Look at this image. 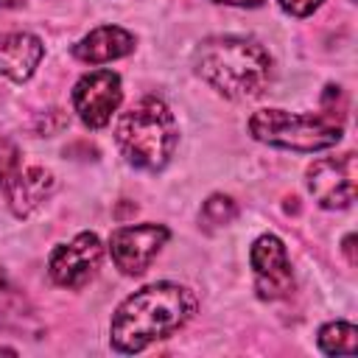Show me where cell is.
<instances>
[{"mask_svg": "<svg viewBox=\"0 0 358 358\" xmlns=\"http://www.w3.org/2000/svg\"><path fill=\"white\" fill-rule=\"evenodd\" d=\"M196 313V294L176 282H154L126 296L109 324L117 352H140L151 341L173 336Z\"/></svg>", "mask_w": 358, "mask_h": 358, "instance_id": "6da1fadb", "label": "cell"}, {"mask_svg": "<svg viewBox=\"0 0 358 358\" xmlns=\"http://www.w3.org/2000/svg\"><path fill=\"white\" fill-rule=\"evenodd\" d=\"M196 70L224 98L241 101L260 95L271 73V59L255 39L213 36L199 45Z\"/></svg>", "mask_w": 358, "mask_h": 358, "instance_id": "7a4b0ae2", "label": "cell"}, {"mask_svg": "<svg viewBox=\"0 0 358 358\" xmlns=\"http://www.w3.org/2000/svg\"><path fill=\"white\" fill-rule=\"evenodd\" d=\"M115 140L129 165L159 171L173 157L179 140L173 112L159 98H143L120 115Z\"/></svg>", "mask_w": 358, "mask_h": 358, "instance_id": "3957f363", "label": "cell"}, {"mask_svg": "<svg viewBox=\"0 0 358 358\" xmlns=\"http://www.w3.org/2000/svg\"><path fill=\"white\" fill-rule=\"evenodd\" d=\"M255 140L291 148V151H322L341 140V123L327 115H291L282 109H260L249 117Z\"/></svg>", "mask_w": 358, "mask_h": 358, "instance_id": "277c9868", "label": "cell"}, {"mask_svg": "<svg viewBox=\"0 0 358 358\" xmlns=\"http://www.w3.org/2000/svg\"><path fill=\"white\" fill-rule=\"evenodd\" d=\"M355 173H358V168H355L352 151H347L341 157H324L308 168V187L322 207L344 210L355 201V190H358Z\"/></svg>", "mask_w": 358, "mask_h": 358, "instance_id": "5b68a950", "label": "cell"}, {"mask_svg": "<svg viewBox=\"0 0 358 358\" xmlns=\"http://www.w3.org/2000/svg\"><path fill=\"white\" fill-rule=\"evenodd\" d=\"M123 98V87H120V76L112 70H92L87 76L78 78V84L73 87V109L78 112L81 123L90 129H103L115 109L120 106Z\"/></svg>", "mask_w": 358, "mask_h": 358, "instance_id": "8992f818", "label": "cell"}, {"mask_svg": "<svg viewBox=\"0 0 358 358\" xmlns=\"http://www.w3.org/2000/svg\"><path fill=\"white\" fill-rule=\"evenodd\" d=\"M168 227L162 224H134V227H120L109 235V255L115 266L123 274H143L151 260L159 255V249L168 241Z\"/></svg>", "mask_w": 358, "mask_h": 358, "instance_id": "52a82bcc", "label": "cell"}, {"mask_svg": "<svg viewBox=\"0 0 358 358\" xmlns=\"http://www.w3.org/2000/svg\"><path fill=\"white\" fill-rule=\"evenodd\" d=\"M101 241L95 232H81L70 243H62L50 252L48 271L50 280L62 288H81L84 282L92 280L101 263Z\"/></svg>", "mask_w": 358, "mask_h": 358, "instance_id": "ba28073f", "label": "cell"}, {"mask_svg": "<svg viewBox=\"0 0 358 358\" xmlns=\"http://www.w3.org/2000/svg\"><path fill=\"white\" fill-rule=\"evenodd\" d=\"M249 260L255 268V288L260 299H282L291 294L294 288L291 260H288L285 243L277 235H260L252 243Z\"/></svg>", "mask_w": 358, "mask_h": 358, "instance_id": "9c48e42d", "label": "cell"}, {"mask_svg": "<svg viewBox=\"0 0 358 358\" xmlns=\"http://www.w3.org/2000/svg\"><path fill=\"white\" fill-rule=\"evenodd\" d=\"M3 187H6V199H8L11 213L22 218V215L34 213L53 193L56 182H53L50 171L39 168V165H31V168H17Z\"/></svg>", "mask_w": 358, "mask_h": 358, "instance_id": "30bf717a", "label": "cell"}, {"mask_svg": "<svg viewBox=\"0 0 358 358\" xmlns=\"http://www.w3.org/2000/svg\"><path fill=\"white\" fill-rule=\"evenodd\" d=\"M45 56V45L34 34H0V76L28 81Z\"/></svg>", "mask_w": 358, "mask_h": 358, "instance_id": "8fae6325", "label": "cell"}, {"mask_svg": "<svg viewBox=\"0 0 358 358\" xmlns=\"http://www.w3.org/2000/svg\"><path fill=\"white\" fill-rule=\"evenodd\" d=\"M134 50V36L120 25H101L73 45V56L87 64H103Z\"/></svg>", "mask_w": 358, "mask_h": 358, "instance_id": "7c38bea8", "label": "cell"}, {"mask_svg": "<svg viewBox=\"0 0 358 358\" xmlns=\"http://www.w3.org/2000/svg\"><path fill=\"white\" fill-rule=\"evenodd\" d=\"M0 324L8 330H20V333L36 327V316L25 294L14 288L11 282H6L3 277H0Z\"/></svg>", "mask_w": 358, "mask_h": 358, "instance_id": "4fadbf2b", "label": "cell"}, {"mask_svg": "<svg viewBox=\"0 0 358 358\" xmlns=\"http://www.w3.org/2000/svg\"><path fill=\"white\" fill-rule=\"evenodd\" d=\"M355 324L350 322H330L319 330V350L327 355H352L355 352Z\"/></svg>", "mask_w": 358, "mask_h": 358, "instance_id": "5bb4252c", "label": "cell"}, {"mask_svg": "<svg viewBox=\"0 0 358 358\" xmlns=\"http://www.w3.org/2000/svg\"><path fill=\"white\" fill-rule=\"evenodd\" d=\"M238 215V204L229 199V196H210L201 207V221H207L210 227H221V224H229L232 218Z\"/></svg>", "mask_w": 358, "mask_h": 358, "instance_id": "9a60e30c", "label": "cell"}, {"mask_svg": "<svg viewBox=\"0 0 358 358\" xmlns=\"http://www.w3.org/2000/svg\"><path fill=\"white\" fill-rule=\"evenodd\" d=\"M17 168H20V148L8 137H0V187L8 182V176Z\"/></svg>", "mask_w": 358, "mask_h": 358, "instance_id": "2e32d148", "label": "cell"}, {"mask_svg": "<svg viewBox=\"0 0 358 358\" xmlns=\"http://www.w3.org/2000/svg\"><path fill=\"white\" fill-rule=\"evenodd\" d=\"M319 6H322V0H280V8L294 14V17H308Z\"/></svg>", "mask_w": 358, "mask_h": 358, "instance_id": "e0dca14e", "label": "cell"}, {"mask_svg": "<svg viewBox=\"0 0 358 358\" xmlns=\"http://www.w3.org/2000/svg\"><path fill=\"white\" fill-rule=\"evenodd\" d=\"M355 235H347L344 238V252H347V260H350V266H355Z\"/></svg>", "mask_w": 358, "mask_h": 358, "instance_id": "ac0fdd59", "label": "cell"}, {"mask_svg": "<svg viewBox=\"0 0 358 358\" xmlns=\"http://www.w3.org/2000/svg\"><path fill=\"white\" fill-rule=\"evenodd\" d=\"M215 3H227V6H249V8H255V6H263L266 0H215Z\"/></svg>", "mask_w": 358, "mask_h": 358, "instance_id": "d6986e66", "label": "cell"}, {"mask_svg": "<svg viewBox=\"0 0 358 358\" xmlns=\"http://www.w3.org/2000/svg\"><path fill=\"white\" fill-rule=\"evenodd\" d=\"M22 6V0H0V8H17Z\"/></svg>", "mask_w": 358, "mask_h": 358, "instance_id": "ffe728a7", "label": "cell"}]
</instances>
